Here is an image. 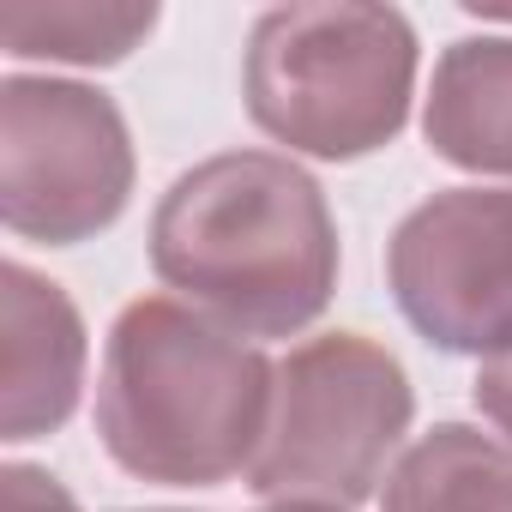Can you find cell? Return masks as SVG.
Wrapping results in <instances>:
<instances>
[{
  "label": "cell",
  "instance_id": "5",
  "mask_svg": "<svg viewBox=\"0 0 512 512\" xmlns=\"http://www.w3.org/2000/svg\"><path fill=\"white\" fill-rule=\"evenodd\" d=\"M133 193V139L115 97L73 79L0 85V217L25 241L103 235Z\"/></svg>",
  "mask_w": 512,
  "mask_h": 512
},
{
  "label": "cell",
  "instance_id": "11",
  "mask_svg": "<svg viewBox=\"0 0 512 512\" xmlns=\"http://www.w3.org/2000/svg\"><path fill=\"white\" fill-rule=\"evenodd\" d=\"M0 512H79V500L31 464H7L0 470Z\"/></svg>",
  "mask_w": 512,
  "mask_h": 512
},
{
  "label": "cell",
  "instance_id": "12",
  "mask_svg": "<svg viewBox=\"0 0 512 512\" xmlns=\"http://www.w3.org/2000/svg\"><path fill=\"white\" fill-rule=\"evenodd\" d=\"M476 410H482V416L500 428V440L512 446V350L476 368Z\"/></svg>",
  "mask_w": 512,
  "mask_h": 512
},
{
  "label": "cell",
  "instance_id": "1",
  "mask_svg": "<svg viewBox=\"0 0 512 512\" xmlns=\"http://www.w3.org/2000/svg\"><path fill=\"white\" fill-rule=\"evenodd\" d=\"M151 266L187 308L241 338H296L338 290V223L302 163L217 151L163 193Z\"/></svg>",
  "mask_w": 512,
  "mask_h": 512
},
{
  "label": "cell",
  "instance_id": "3",
  "mask_svg": "<svg viewBox=\"0 0 512 512\" xmlns=\"http://www.w3.org/2000/svg\"><path fill=\"white\" fill-rule=\"evenodd\" d=\"M416 91V31L392 7H278L253 25L241 97L290 151L356 163L398 139Z\"/></svg>",
  "mask_w": 512,
  "mask_h": 512
},
{
  "label": "cell",
  "instance_id": "2",
  "mask_svg": "<svg viewBox=\"0 0 512 512\" xmlns=\"http://www.w3.org/2000/svg\"><path fill=\"white\" fill-rule=\"evenodd\" d=\"M272 380L278 362H266L241 332L187 302L139 296L121 308L103 350L97 434L139 482L217 488L260 458Z\"/></svg>",
  "mask_w": 512,
  "mask_h": 512
},
{
  "label": "cell",
  "instance_id": "13",
  "mask_svg": "<svg viewBox=\"0 0 512 512\" xmlns=\"http://www.w3.org/2000/svg\"><path fill=\"white\" fill-rule=\"evenodd\" d=\"M266 512H338V506H266Z\"/></svg>",
  "mask_w": 512,
  "mask_h": 512
},
{
  "label": "cell",
  "instance_id": "8",
  "mask_svg": "<svg viewBox=\"0 0 512 512\" xmlns=\"http://www.w3.org/2000/svg\"><path fill=\"white\" fill-rule=\"evenodd\" d=\"M422 133L458 169L512 175V37H464L434 61Z\"/></svg>",
  "mask_w": 512,
  "mask_h": 512
},
{
  "label": "cell",
  "instance_id": "9",
  "mask_svg": "<svg viewBox=\"0 0 512 512\" xmlns=\"http://www.w3.org/2000/svg\"><path fill=\"white\" fill-rule=\"evenodd\" d=\"M380 512H512V446L482 428L440 422L398 452Z\"/></svg>",
  "mask_w": 512,
  "mask_h": 512
},
{
  "label": "cell",
  "instance_id": "6",
  "mask_svg": "<svg viewBox=\"0 0 512 512\" xmlns=\"http://www.w3.org/2000/svg\"><path fill=\"white\" fill-rule=\"evenodd\" d=\"M398 314L446 356L512 350V187H446L386 247Z\"/></svg>",
  "mask_w": 512,
  "mask_h": 512
},
{
  "label": "cell",
  "instance_id": "7",
  "mask_svg": "<svg viewBox=\"0 0 512 512\" xmlns=\"http://www.w3.org/2000/svg\"><path fill=\"white\" fill-rule=\"evenodd\" d=\"M85 386V320L61 284L31 266H0V434H55Z\"/></svg>",
  "mask_w": 512,
  "mask_h": 512
},
{
  "label": "cell",
  "instance_id": "4",
  "mask_svg": "<svg viewBox=\"0 0 512 512\" xmlns=\"http://www.w3.org/2000/svg\"><path fill=\"white\" fill-rule=\"evenodd\" d=\"M416 392L404 362L362 338L326 332L296 344L272 380V416L247 488L272 506L350 512L392 476V452L410 434Z\"/></svg>",
  "mask_w": 512,
  "mask_h": 512
},
{
  "label": "cell",
  "instance_id": "10",
  "mask_svg": "<svg viewBox=\"0 0 512 512\" xmlns=\"http://www.w3.org/2000/svg\"><path fill=\"white\" fill-rule=\"evenodd\" d=\"M157 31V7H91V0H7L0 43L19 61L115 67Z\"/></svg>",
  "mask_w": 512,
  "mask_h": 512
}]
</instances>
